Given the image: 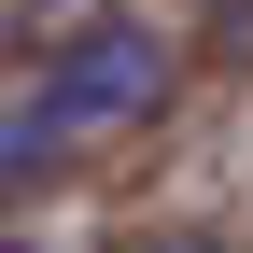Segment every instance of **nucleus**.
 Masks as SVG:
<instances>
[{
    "mask_svg": "<svg viewBox=\"0 0 253 253\" xmlns=\"http://www.w3.org/2000/svg\"><path fill=\"white\" fill-rule=\"evenodd\" d=\"M225 28H239V42H253V0H225Z\"/></svg>",
    "mask_w": 253,
    "mask_h": 253,
    "instance_id": "obj_2",
    "label": "nucleus"
},
{
    "mask_svg": "<svg viewBox=\"0 0 253 253\" xmlns=\"http://www.w3.org/2000/svg\"><path fill=\"white\" fill-rule=\"evenodd\" d=\"M14 99L42 113V141H56V155H71V141H113V126H141L155 99H169V42H155L141 14H84L71 42L14 84Z\"/></svg>",
    "mask_w": 253,
    "mask_h": 253,
    "instance_id": "obj_1",
    "label": "nucleus"
}]
</instances>
